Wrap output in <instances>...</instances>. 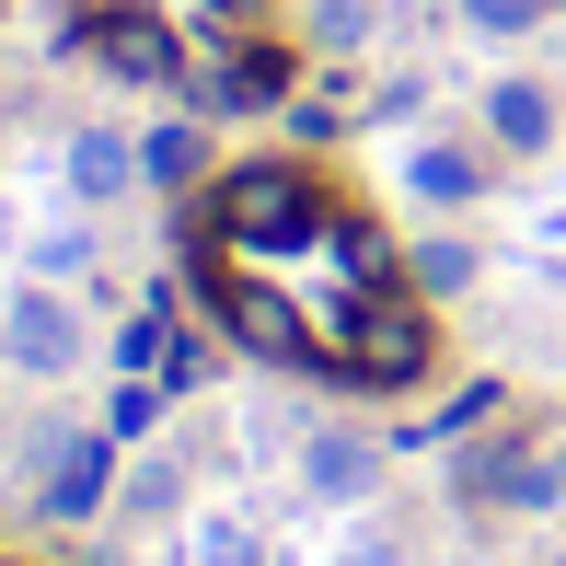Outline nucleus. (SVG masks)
I'll return each instance as SVG.
<instances>
[{
  "instance_id": "f3484780",
  "label": "nucleus",
  "mask_w": 566,
  "mask_h": 566,
  "mask_svg": "<svg viewBox=\"0 0 566 566\" xmlns=\"http://www.w3.org/2000/svg\"><path fill=\"white\" fill-rule=\"evenodd\" d=\"M544 12H555V0H544Z\"/></svg>"
},
{
  "instance_id": "dca6fc26",
  "label": "nucleus",
  "mask_w": 566,
  "mask_h": 566,
  "mask_svg": "<svg viewBox=\"0 0 566 566\" xmlns=\"http://www.w3.org/2000/svg\"><path fill=\"white\" fill-rule=\"evenodd\" d=\"M532 12H544V0H474V23H485V35H521Z\"/></svg>"
},
{
  "instance_id": "9d476101",
  "label": "nucleus",
  "mask_w": 566,
  "mask_h": 566,
  "mask_svg": "<svg viewBox=\"0 0 566 566\" xmlns=\"http://www.w3.org/2000/svg\"><path fill=\"white\" fill-rule=\"evenodd\" d=\"M127 174H139V150H127V139H105V127H82V139H70V186H82V197H116Z\"/></svg>"
},
{
  "instance_id": "6e6552de",
  "label": "nucleus",
  "mask_w": 566,
  "mask_h": 566,
  "mask_svg": "<svg viewBox=\"0 0 566 566\" xmlns=\"http://www.w3.org/2000/svg\"><path fill=\"white\" fill-rule=\"evenodd\" d=\"M301 474H313V497H370V485H381V451L370 440H313Z\"/></svg>"
},
{
  "instance_id": "423d86ee",
  "label": "nucleus",
  "mask_w": 566,
  "mask_h": 566,
  "mask_svg": "<svg viewBox=\"0 0 566 566\" xmlns=\"http://www.w3.org/2000/svg\"><path fill=\"white\" fill-rule=\"evenodd\" d=\"M46 509H59V521H93V509H105V440H59L46 451Z\"/></svg>"
},
{
  "instance_id": "1a4fd4ad",
  "label": "nucleus",
  "mask_w": 566,
  "mask_h": 566,
  "mask_svg": "<svg viewBox=\"0 0 566 566\" xmlns=\"http://www.w3.org/2000/svg\"><path fill=\"white\" fill-rule=\"evenodd\" d=\"M405 186H417V197H428V209H462V197H474V186H485V163H474V150H451V139H428V150H417V163H405Z\"/></svg>"
},
{
  "instance_id": "20e7f679",
  "label": "nucleus",
  "mask_w": 566,
  "mask_h": 566,
  "mask_svg": "<svg viewBox=\"0 0 566 566\" xmlns=\"http://www.w3.org/2000/svg\"><path fill=\"white\" fill-rule=\"evenodd\" d=\"M0 347H12L23 370H70V358H82V313H70L59 290H12V313H0Z\"/></svg>"
},
{
  "instance_id": "39448f33",
  "label": "nucleus",
  "mask_w": 566,
  "mask_h": 566,
  "mask_svg": "<svg viewBox=\"0 0 566 566\" xmlns=\"http://www.w3.org/2000/svg\"><path fill=\"white\" fill-rule=\"evenodd\" d=\"M277 93H290V46H231V59L209 70V105H277Z\"/></svg>"
},
{
  "instance_id": "2eb2a0df",
  "label": "nucleus",
  "mask_w": 566,
  "mask_h": 566,
  "mask_svg": "<svg viewBox=\"0 0 566 566\" xmlns=\"http://www.w3.org/2000/svg\"><path fill=\"white\" fill-rule=\"evenodd\" d=\"M521 509H566V451H532V485H521Z\"/></svg>"
},
{
  "instance_id": "f03ea898",
  "label": "nucleus",
  "mask_w": 566,
  "mask_h": 566,
  "mask_svg": "<svg viewBox=\"0 0 566 566\" xmlns=\"http://www.w3.org/2000/svg\"><path fill=\"white\" fill-rule=\"evenodd\" d=\"M336 370L347 381H370V394H405V381H428V313L405 290H370L347 313V336H336Z\"/></svg>"
},
{
  "instance_id": "0eeeda50",
  "label": "nucleus",
  "mask_w": 566,
  "mask_h": 566,
  "mask_svg": "<svg viewBox=\"0 0 566 566\" xmlns=\"http://www.w3.org/2000/svg\"><path fill=\"white\" fill-rule=\"evenodd\" d=\"M485 127H497V150H555L544 82H485Z\"/></svg>"
},
{
  "instance_id": "f8f14e48",
  "label": "nucleus",
  "mask_w": 566,
  "mask_h": 566,
  "mask_svg": "<svg viewBox=\"0 0 566 566\" xmlns=\"http://www.w3.org/2000/svg\"><path fill=\"white\" fill-rule=\"evenodd\" d=\"M197 566H266V544L243 521H197Z\"/></svg>"
},
{
  "instance_id": "ddd939ff",
  "label": "nucleus",
  "mask_w": 566,
  "mask_h": 566,
  "mask_svg": "<svg viewBox=\"0 0 566 566\" xmlns=\"http://www.w3.org/2000/svg\"><path fill=\"white\" fill-rule=\"evenodd\" d=\"M462 277H474L462 243H417V290H462Z\"/></svg>"
},
{
  "instance_id": "f257e3e1",
  "label": "nucleus",
  "mask_w": 566,
  "mask_h": 566,
  "mask_svg": "<svg viewBox=\"0 0 566 566\" xmlns=\"http://www.w3.org/2000/svg\"><path fill=\"white\" fill-rule=\"evenodd\" d=\"M324 186L301 163H243L209 186V243L220 254H290V243H324Z\"/></svg>"
},
{
  "instance_id": "9b49d317",
  "label": "nucleus",
  "mask_w": 566,
  "mask_h": 566,
  "mask_svg": "<svg viewBox=\"0 0 566 566\" xmlns=\"http://www.w3.org/2000/svg\"><path fill=\"white\" fill-rule=\"evenodd\" d=\"M197 163H209V150H197V127H150V150H139V174H150V186H186Z\"/></svg>"
},
{
  "instance_id": "7ed1b4c3",
  "label": "nucleus",
  "mask_w": 566,
  "mask_h": 566,
  "mask_svg": "<svg viewBox=\"0 0 566 566\" xmlns=\"http://www.w3.org/2000/svg\"><path fill=\"white\" fill-rule=\"evenodd\" d=\"M82 46L116 70V82H186V46H174V23H163V12H93V23H82Z\"/></svg>"
},
{
  "instance_id": "4468645a",
  "label": "nucleus",
  "mask_w": 566,
  "mask_h": 566,
  "mask_svg": "<svg viewBox=\"0 0 566 566\" xmlns=\"http://www.w3.org/2000/svg\"><path fill=\"white\" fill-rule=\"evenodd\" d=\"M127 509H139V521H163V509H186V474H163V462H150V474L127 485Z\"/></svg>"
}]
</instances>
